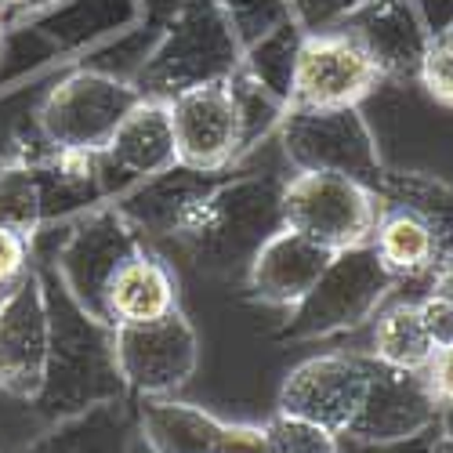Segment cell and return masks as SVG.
<instances>
[{
  "label": "cell",
  "mask_w": 453,
  "mask_h": 453,
  "mask_svg": "<svg viewBox=\"0 0 453 453\" xmlns=\"http://www.w3.org/2000/svg\"><path fill=\"white\" fill-rule=\"evenodd\" d=\"M41 280L48 297L51 345L44 388L33 399V406L48 421H62L102 403H124L131 388L117 363L112 326L84 312L58 280V273H41Z\"/></svg>",
  "instance_id": "cell-1"
},
{
  "label": "cell",
  "mask_w": 453,
  "mask_h": 453,
  "mask_svg": "<svg viewBox=\"0 0 453 453\" xmlns=\"http://www.w3.org/2000/svg\"><path fill=\"white\" fill-rule=\"evenodd\" d=\"M283 178L247 174L225 178L214 193L185 218L178 247L196 269L211 276L247 273L250 257L273 233L283 229Z\"/></svg>",
  "instance_id": "cell-2"
},
{
  "label": "cell",
  "mask_w": 453,
  "mask_h": 453,
  "mask_svg": "<svg viewBox=\"0 0 453 453\" xmlns=\"http://www.w3.org/2000/svg\"><path fill=\"white\" fill-rule=\"evenodd\" d=\"M240 62H243L240 33L233 19L218 8V0H188L174 15L157 51L138 65L131 84L138 88L142 98L171 102L181 91L229 81L240 69Z\"/></svg>",
  "instance_id": "cell-3"
},
{
  "label": "cell",
  "mask_w": 453,
  "mask_h": 453,
  "mask_svg": "<svg viewBox=\"0 0 453 453\" xmlns=\"http://www.w3.org/2000/svg\"><path fill=\"white\" fill-rule=\"evenodd\" d=\"M395 283L399 280L381 265L370 243L337 250L316 287L290 309L283 337L287 342H316V337L356 330L381 312Z\"/></svg>",
  "instance_id": "cell-4"
},
{
  "label": "cell",
  "mask_w": 453,
  "mask_h": 453,
  "mask_svg": "<svg viewBox=\"0 0 453 453\" xmlns=\"http://www.w3.org/2000/svg\"><path fill=\"white\" fill-rule=\"evenodd\" d=\"M280 145L294 171L345 174L366 188H381L385 160L363 105L349 109H301L287 105L280 120Z\"/></svg>",
  "instance_id": "cell-5"
},
{
  "label": "cell",
  "mask_w": 453,
  "mask_h": 453,
  "mask_svg": "<svg viewBox=\"0 0 453 453\" xmlns=\"http://www.w3.org/2000/svg\"><path fill=\"white\" fill-rule=\"evenodd\" d=\"M283 225L326 250H349L370 243L377 218H381V196L373 188L323 171H297L283 181Z\"/></svg>",
  "instance_id": "cell-6"
},
{
  "label": "cell",
  "mask_w": 453,
  "mask_h": 453,
  "mask_svg": "<svg viewBox=\"0 0 453 453\" xmlns=\"http://www.w3.org/2000/svg\"><path fill=\"white\" fill-rule=\"evenodd\" d=\"M138 102L142 95L131 81L98 69H77L44 95L36 109V131L55 149L102 153Z\"/></svg>",
  "instance_id": "cell-7"
},
{
  "label": "cell",
  "mask_w": 453,
  "mask_h": 453,
  "mask_svg": "<svg viewBox=\"0 0 453 453\" xmlns=\"http://www.w3.org/2000/svg\"><path fill=\"white\" fill-rule=\"evenodd\" d=\"M142 247H145L142 233L120 214V207L95 211L65 229L51 265L65 283V290L73 294V301L105 323V283Z\"/></svg>",
  "instance_id": "cell-8"
},
{
  "label": "cell",
  "mask_w": 453,
  "mask_h": 453,
  "mask_svg": "<svg viewBox=\"0 0 453 453\" xmlns=\"http://www.w3.org/2000/svg\"><path fill=\"white\" fill-rule=\"evenodd\" d=\"M381 69L352 41L345 29L305 33L294 62L290 105L301 109H349L370 102L381 88Z\"/></svg>",
  "instance_id": "cell-9"
},
{
  "label": "cell",
  "mask_w": 453,
  "mask_h": 453,
  "mask_svg": "<svg viewBox=\"0 0 453 453\" xmlns=\"http://www.w3.org/2000/svg\"><path fill=\"white\" fill-rule=\"evenodd\" d=\"M174 160L203 174L229 171L243 153V120L229 81L181 91L167 102Z\"/></svg>",
  "instance_id": "cell-10"
},
{
  "label": "cell",
  "mask_w": 453,
  "mask_h": 453,
  "mask_svg": "<svg viewBox=\"0 0 453 453\" xmlns=\"http://www.w3.org/2000/svg\"><path fill=\"white\" fill-rule=\"evenodd\" d=\"M112 342L127 388L145 399L181 388L200 363V337L178 309L153 323L112 326Z\"/></svg>",
  "instance_id": "cell-11"
},
{
  "label": "cell",
  "mask_w": 453,
  "mask_h": 453,
  "mask_svg": "<svg viewBox=\"0 0 453 453\" xmlns=\"http://www.w3.org/2000/svg\"><path fill=\"white\" fill-rule=\"evenodd\" d=\"M51 319L41 269H29L26 280L0 297V392L33 403L44 388L48 373Z\"/></svg>",
  "instance_id": "cell-12"
},
{
  "label": "cell",
  "mask_w": 453,
  "mask_h": 453,
  "mask_svg": "<svg viewBox=\"0 0 453 453\" xmlns=\"http://www.w3.org/2000/svg\"><path fill=\"white\" fill-rule=\"evenodd\" d=\"M366 381V356H312L283 377L276 406L287 418L342 435L363 406Z\"/></svg>",
  "instance_id": "cell-13"
},
{
  "label": "cell",
  "mask_w": 453,
  "mask_h": 453,
  "mask_svg": "<svg viewBox=\"0 0 453 453\" xmlns=\"http://www.w3.org/2000/svg\"><path fill=\"white\" fill-rule=\"evenodd\" d=\"M334 29V26H330ZM370 55L388 84H413L421 77V62L432 41V29L418 0H370L366 8L337 22Z\"/></svg>",
  "instance_id": "cell-14"
},
{
  "label": "cell",
  "mask_w": 453,
  "mask_h": 453,
  "mask_svg": "<svg viewBox=\"0 0 453 453\" xmlns=\"http://www.w3.org/2000/svg\"><path fill=\"white\" fill-rule=\"evenodd\" d=\"M366 395L363 406L352 418L349 432L352 439H366V442H388V439H406L413 432H425L428 425L439 421L442 406L432 399L428 385L421 373L413 370H392L385 363H377L373 356H366Z\"/></svg>",
  "instance_id": "cell-15"
},
{
  "label": "cell",
  "mask_w": 453,
  "mask_h": 453,
  "mask_svg": "<svg viewBox=\"0 0 453 453\" xmlns=\"http://www.w3.org/2000/svg\"><path fill=\"white\" fill-rule=\"evenodd\" d=\"M334 250L312 243L309 236H301L294 229L273 233L261 250L250 257L247 265V290L261 305H276V309H294L305 297L323 269L330 265Z\"/></svg>",
  "instance_id": "cell-16"
},
{
  "label": "cell",
  "mask_w": 453,
  "mask_h": 453,
  "mask_svg": "<svg viewBox=\"0 0 453 453\" xmlns=\"http://www.w3.org/2000/svg\"><path fill=\"white\" fill-rule=\"evenodd\" d=\"M102 160V181L105 193L120 188L127 181H145L167 167H174V134H171V117L167 102L142 98L127 120L109 138V145L98 153Z\"/></svg>",
  "instance_id": "cell-17"
},
{
  "label": "cell",
  "mask_w": 453,
  "mask_h": 453,
  "mask_svg": "<svg viewBox=\"0 0 453 453\" xmlns=\"http://www.w3.org/2000/svg\"><path fill=\"white\" fill-rule=\"evenodd\" d=\"M221 174H203V171L174 164L153 178H145L134 193H127L120 200V214L142 236L149 233V236H171L174 240L178 229L185 225V218L225 181Z\"/></svg>",
  "instance_id": "cell-18"
},
{
  "label": "cell",
  "mask_w": 453,
  "mask_h": 453,
  "mask_svg": "<svg viewBox=\"0 0 453 453\" xmlns=\"http://www.w3.org/2000/svg\"><path fill=\"white\" fill-rule=\"evenodd\" d=\"M178 309V280L153 250H134L105 283V323H153Z\"/></svg>",
  "instance_id": "cell-19"
},
{
  "label": "cell",
  "mask_w": 453,
  "mask_h": 453,
  "mask_svg": "<svg viewBox=\"0 0 453 453\" xmlns=\"http://www.w3.org/2000/svg\"><path fill=\"white\" fill-rule=\"evenodd\" d=\"M138 421L124 403H102L73 418L51 421L44 435H36L29 446L15 453H134Z\"/></svg>",
  "instance_id": "cell-20"
},
{
  "label": "cell",
  "mask_w": 453,
  "mask_h": 453,
  "mask_svg": "<svg viewBox=\"0 0 453 453\" xmlns=\"http://www.w3.org/2000/svg\"><path fill=\"white\" fill-rule=\"evenodd\" d=\"M221 425L214 413L164 395H149L138 410V435L153 453H214Z\"/></svg>",
  "instance_id": "cell-21"
},
{
  "label": "cell",
  "mask_w": 453,
  "mask_h": 453,
  "mask_svg": "<svg viewBox=\"0 0 453 453\" xmlns=\"http://www.w3.org/2000/svg\"><path fill=\"white\" fill-rule=\"evenodd\" d=\"M370 247L377 250L381 265L395 280H425V276H435L442 265V254H439L432 229L418 214H410L403 207L381 203V218H377Z\"/></svg>",
  "instance_id": "cell-22"
},
{
  "label": "cell",
  "mask_w": 453,
  "mask_h": 453,
  "mask_svg": "<svg viewBox=\"0 0 453 453\" xmlns=\"http://www.w3.org/2000/svg\"><path fill=\"white\" fill-rule=\"evenodd\" d=\"M385 207H403L410 214H418L435 243L442 261L453 254V185L432 174H418V171H388L381 178V188H377Z\"/></svg>",
  "instance_id": "cell-23"
},
{
  "label": "cell",
  "mask_w": 453,
  "mask_h": 453,
  "mask_svg": "<svg viewBox=\"0 0 453 453\" xmlns=\"http://www.w3.org/2000/svg\"><path fill=\"white\" fill-rule=\"evenodd\" d=\"M435 352V342L425 330V319L418 312V301H395L381 309L373 319L370 356L392 370H413L421 373Z\"/></svg>",
  "instance_id": "cell-24"
},
{
  "label": "cell",
  "mask_w": 453,
  "mask_h": 453,
  "mask_svg": "<svg viewBox=\"0 0 453 453\" xmlns=\"http://www.w3.org/2000/svg\"><path fill=\"white\" fill-rule=\"evenodd\" d=\"M301 36H305V29H301L297 22L280 19L273 29L254 36L250 48L243 51V69L261 88H269L276 98H283L287 105H290V81H294V62H297Z\"/></svg>",
  "instance_id": "cell-25"
},
{
  "label": "cell",
  "mask_w": 453,
  "mask_h": 453,
  "mask_svg": "<svg viewBox=\"0 0 453 453\" xmlns=\"http://www.w3.org/2000/svg\"><path fill=\"white\" fill-rule=\"evenodd\" d=\"M48 214L44 203V181L29 164L0 167V229H12L26 240L41 233Z\"/></svg>",
  "instance_id": "cell-26"
},
{
  "label": "cell",
  "mask_w": 453,
  "mask_h": 453,
  "mask_svg": "<svg viewBox=\"0 0 453 453\" xmlns=\"http://www.w3.org/2000/svg\"><path fill=\"white\" fill-rule=\"evenodd\" d=\"M265 439H269V453H337L334 432L301 418H287V413H276L265 425Z\"/></svg>",
  "instance_id": "cell-27"
},
{
  "label": "cell",
  "mask_w": 453,
  "mask_h": 453,
  "mask_svg": "<svg viewBox=\"0 0 453 453\" xmlns=\"http://www.w3.org/2000/svg\"><path fill=\"white\" fill-rule=\"evenodd\" d=\"M418 84L435 105L453 109V22H446L442 29L432 33Z\"/></svg>",
  "instance_id": "cell-28"
},
{
  "label": "cell",
  "mask_w": 453,
  "mask_h": 453,
  "mask_svg": "<svg viewBox=\"0 0 453 453\" xmlns=\"http://www.w3.org/2000/svg\"><path fill=\"white\" fill-rule=\"evenodd\" d=\"M337 453H453V432L439 421L428 425L425 432H413L406 439H388V442H366L352 435H337Z\"/></svg>",
  "instance_id": "cell-29"
},
{
  "label": "cell",
  "mask_w": 453,
  "mask_h": 453,
  "mask_svg": "<svg viewBox=\"0 0 453 453\" xmlns=\"http://www.w3.org/2000/svg\"><path fill=\"white\" fill-rule=\"evenodd\" d=\"M370 0H290L294 8V22L305 29V33H319L330 29L337 22H345L352 12L366 8Z\"/></svg>",
  "instance_id": "cell-30"
},
{
  "label": "cell",
  "mask_w": 453,
  "mask_h": 453,
  "mask_svg": "<svg viewBox=\"0 0 453 453\" xmlns=\"http://www.w3.org/2000/svg\"><path fill=\"white\" fill-rule=\"evenodd\" d=\"M29 269V240L12 229H0V297H8Z\"/></svg>",
  "instance_id": "cell-31"
},
{
  "label": "cell",
  "mask_w": 453,
  "mask_h": 453,
  "mask_svg": "<svg viewBox=\"0 0 453 453\" xmlns=\"http://www.w3.org/2000/svg\"><path fill=\"white\" fill-rule=\"evenodd\" d=\"M418 312L425 319V330L435 342V349L442 345H453V301L439 290H428L421 301H418Z\"/></svg>",
  "instance_id": "cell-32"
},
{
  "label": "cell",
  "mask_w": 453,
  "mask_h": 453,
  "mask_svg": "<svg viewBox=\"0 0 453 453\" xmlns=\"http://www.w3.org/2000/svg\"><path fill=\"white\" fill-rule=\"evenodd\" d=\"M425 385L432 392V399L442 406V410H453V345H442L432 352L428 366L421 370Z\"/></svg>",
  "instance_id": "cell-33"
},
{
  "label": "cell",
  "mask_w": 453,
  "mask_h": 453,
  "mask_svg": "<svg viewBox=\"0 0 453 453\" xmlns=\"http://www.w3.org/2000/svg\"><path fill=\"white\" fill-rule=\"evenodd\" d=\"M214 453H269L265 428H257V425H221Z\"/></svg>",
  "instance_id": "cell-34"
},
{
  "label": "cell",
  "mask_w": 453,
  "mask_h": 453,
  "mask_svg": "<svg viewBox=\"0 0 453 453\" xmlns=\"http://www.w3.org/2000/svg\"><path fill=\"white\" fill-rule=\"evenodd\" d=\"M55 4L58 0H0V26L12 22V19H33Z\"/></svg>",
  "instance_id": "cell-35"
},
{
  "label": "cell",
  "mask_w": 453,
  "mask_h": 453,
  "mask_svg": "<svg viewBox=\"0 0 453 453\" xmlns=\"http://www.w3.org/2000/svg\"><path fill=\"white\" fill-rule=\"evenodd\" d=\"M432 290H439V294H446L449 301H453V254L439 265V273H435V287Z\"/></svg>",
  "instance_id": "cell-36"
},
{
  "label": "cell",
  "mask_w": 453,
  "mask_h": 453,
  "mask_svg": "<svg viewBox=\"0 0 453 453\" xmlns=\"http://www.w3.org/2000/svg\"><path fill=\"white\" fill-rule=\"evenodd\" d=\"M134 453H153V449H149V446H145V442H142V435H138V439H134Z\"/></svg>",
  "instance_id": "cell-37"
},
{
  "label": "cell",
  "mask_w": 453,
  "mask_h": 453,
  "mask_svg": "<svg viewBox=\"0 0 453 453\" xmlns=\"http://www.w3.org/2000/svg\"><path fill=\"white\" fill-rule=\"evenodd\" d=\"M0 29H4V26H0Z\"/></svg>",
  "instance_id": "cell-38"
}]
</instances>
